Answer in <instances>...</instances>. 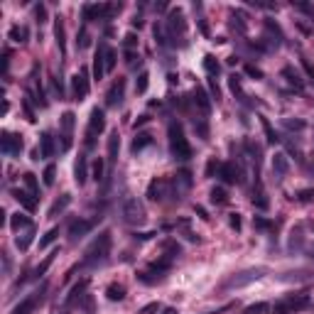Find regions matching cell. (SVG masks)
<instances>
[{"mask_svg": "<svg viewBox=\"0 0 314 314\" xmlns=\"http://www.w3.org/2000/svg\"><path fill=\"white\" fill-rule=\"evenodd\" d=\"M61 130H64V143H61V150H69L71 147V130H74V113L71 111H66L64 115H61Z\"/></svg>", "mask_w": 314, "mask_h": 314, "instance_id": "14", "label": "cell"}, {"mask_svg": "<svg viewBox=\"0 0 314 314\" xmlns=\"http://www.w3.org/2000/svg\"><path fill=\"white\" fill-rule=\"evenodd\" d=\"M15 199H17V201H20V204H22L27 211H32V209L37 206V199H34V194H29V192L17 189V192H15Z\"/></svg>", "mask_w": 314, "mask_h": 314, "instance_id": "24", "label": "cell"}, {"mask_svg": "<svg viewBox=\"0 0 314 314\" xmlns=\"http://www.w3.org/2000/svg\"><path fill=\"white\" fill-rule=\"evenodd\" d=\"M123 91H125V79L113 81V86H111L108 93H106V106H118V103L123 101Z\"/></svg>", "mask_w": 314, "mask_h": 314, "instance_id": "13", "label": "cell"}, {"mask_svg": "<svg viewBox=\"0 0 314 314\" xmlns=\"http://www.w3.org/2000/svg\"><path fill=\"white\" fill-rule=\"evenodd\" d=\"M231 88H233V93H238V98H241V101H246V96H243L241 84H238V79H236V76H231Z\"/></svg>", "mask_w": 314, "mask_h": 314, "instance_id": "48", "label": "cell"}, {"mask_svg": "<svg viewBox=\"0 0 314 314\" xmlns=\"http://www.w3.org/2000/svg\"><path fill=\"white\" fill-rule=\"evenodd\" d=\"M79 47H81V49L88 47V32H86V29H81V34H79Z\"/></svg>", "mask_w": 314, "mask_h": 314, "instance_id": "53", "label": "cell"}, {"mask_svg": "<svg viewBox=\"0 0 314 314\" xmlns=\"http://www.w3.org/2000/svg\"><path fill=\"white\" fill-rule=\"evenodd\" d=\"M167 29H170V37L172 39L184 37L187 22H184V12L182 10H170V15H167Z\"/></svg>", "mask_w": 314, "mask_h": 314, "instance_id": "7", "label": "cell"}, {"mask_svg": "<svg viewBox=\"0 0 314 314\" xmlns=\"http://www.w3.org/2000/svg\"><path fill=\"white\" fill-rule=\"evenodd\" d=\"M54 256H57V253H52V256H47V258H44V263H42V265H39V268L34 270V275H44V273H47V268L52 265V260H54Z\"/></svg>", "mask_w": 314, "mask_h": 314, "instance_id": "46", "label": "cell"}, {"mask_svg": "<svg viewBox=\"0 0 314 314\" xmlns=\"http://www.w3.org/2000/svg\"><path fill=\"white\" fill-rule=\"evenodd\" d=\"M211 201H214V204H226V201H228L226 189H224V187H214V189H211Z\"/></svg>", "mask_w": 314, "mask_h": 314, "instance_id": "39", "label": "cell"}, {"mask_svg": "<svg viewBox=\"0 0 314 314\" xmlns=\"http://www.w3.org/2000/svg\"><path fill=\"white\" fill-rule=\"evenodd\" d=\"M123 219H125L128 224H143V221H145V209H143V204H140L138 199H128V201L123 204Z\"/></svg>", "mask_w": 314, "mask_h": 314, "instance_id": "8", "label": "cell"}, {"mask_svg": "<svg viewBox=\"0 0 314 314\" xmlns=\"http://www.w3.org/2000/svg\"><path fill=\"white\" fill-rule=\"evenodd\" d=\"M300 201H314V192H312V189L300 192Z\"/></svg>", "mask_w": 314, "mask_h": 314, "instance_id": "52", "label": "cell"}, {"mask_svg": "<svg viewBox=\"0 0 314 314\" xmlns=\"http://www.w3.org/2000/svg\"><path fill=\"white\" fill-rule=\"evenodd\" d=\"M54 179H57V167H54V165H47V167H44V174H42L44 187H52Z\"/></svg>", "mask_w": 314, "mask_h": 314, "instance_id": "38", "label": "cell"}, {"mask_svg": "<svg viewBox=\"0 0 314 314\" xmlns=\"http://www.w3.org/2000/svg\"><path fill=\"white\" fill-rule=\"evenodd\" d=\"M54 37H57V44L61 49V54L66 52V34H64V22L57 20V27H54Z\"/></svg>", "mask_w": 314, "mask_h": 314, "instance_id": "31", "label": "cell"}, {"mask_svg": "<svg viewBox=\"0 0 314 314\" xmlns=\"http://www.w3.org/2000/svg\"><path fill=\"white\" fill-rule=\"evenodd\" d=\"M170 150H172V155L179 162H187L192 157V147H189V143H187L184 130H182L179 123H170Z\"/></svg>", "mask_w": 314, "mask_h": 314, "instance_id": "3", "label": "cell"}, {"mask_svg": "<svg viewBox=\"0 0 314 314\" xmlns=\"http://www.w3.org/2000/svg\"><path fill=\"white\" fill-rule=\"evenodd\" d=\"M231 226H233L236 231L241 228V216H238V214H231Z\"/></svg>", "mask_w": 314, "mask_h": 314, "instance_id": "55", "label": "cell"}, {"mask_svg": "<svg viewBox=\"0 0 314 314\" xmlns=\"http://www.w3.org/2000/svg\"><path fill=\"white\" fill-rule=\"evenodd\" d=\"M204 69H206V74H209V76H216V74L221 71V64L216 61V57L206 54V57H204Z\"/></svg>", "mask_w": 314, "mask_h": 314, "instance_id": "32", "label": "cell"}, {"mask_svg": "<svg viewBox=\"0 0 314 314\" xmlns=\"http://www.w3.org/2000/svg\"><path fill=\"white\" fill-rule=\"evenodd\" d=\"M91 221H84V219H79V221H71V226H69V238L71 241H79V238H84L88 231H91Z\"/></svg>", "mask_w": 314, "mask_h": 314, "instance_id": "17", "label": "cell"}, {"mask_svg": "<svg viewBox=\"0 0 314 314\" xmlns=\"http://www.w3.org/2000/svg\"><path fill=\"white\" fill-rule=\"evenodd\" d=\"M302 66H305V71L310 74V79H312V81H314V66H312V64H310V59H302Z\"/></svg>", "mask_w": 314, "mask_h": 314, "instance_id": "54", "label": "cell"}, {"mask_svg": "<svg viewBox=\"0 0 314 314\" xmlns=\"http://www.w3.org/2000/svg\"><path fill=\"white\" fill-rule=\"evenodd\" d=\"M273 172H275V177H287V172H290V160H287V155H283V152H278L275 157H273Z\"/></svg>", "mask_w": 314, "mask_h": 314, "instance_id": "18", "label": "cell"}, {"mask_svg": "<svg viewBox=\"0 0 314 314\" xmlns=\"http://www.w3.org/2000/svg\"><path fill=\"white\" fill-rule=\"evenodd\" d=\"M93 179H96V182L103 179V160H101V157L93 162Z\"/></svg>", "mask_w": 314, "mask_h": 314, "instance_id": "45", "label": "cell"}, {"mask_svg": "<svg viewBox=\"0 0 314 314\" xmlns=\"http://www.w3.org/2000/svg\"><path fill=\"white\" fill-rule=\"evenodd\" d=\"M74 179H76V184H79V187H84V184H86V179H88V172H86V157H79V160H76Z\"/></svg>", "mask_w": 314, "mask_h": 314, "instance_id": "20", "label": "cell"}, {"mask_svg": "<svg viewBox=\"0 0 314 314\" xmlns=\"http://www.w3.org/2000/svg\"><path fill=\"white\" fill-rule=\"evenodd\" d=\"M273 312V307L268 305V302H256V305H248L243 314H270Z\"/></svg>", "mask_w": 314, "mask_h": 314, "instance_id": "33", "label": "cell"}, {"mask_svg": "<svg viewBox=\"0 0 314 314\" xmlns=\"http://www.w3.org/2000/svg\"><path fill=\"white\" fill-rule=\"evenodd\" d=\"M71 204V197L69 194H61V199H57L54 204H52V209H49V216H57V214H61L66 206Z\"/></svg>", "mask_w": 314, "mask_h": 314, "instance_id": "28", "label": "cell"}, {"mask_svg": "<svg viewBox=\"0 0 314 314\" xmlns=\"http://www.w3.org/2000/svg\"><path fill=\"white\" fill-rule=\"evenodd\" d=\"M260 125H263V130H265V138H268V143H270V145H275L280 138L275 135V130H273V125L268 123V118H260Z\"/></svg>", "mask_w": 314, "mask_h": 314, "instance_id": "37", "label": "cell"}, {"mask_svg": "<svg viewBox=\"0 0 314 314\" xmlns=\"http://www.w3.org/2000/svg\"><path fill=\"white\" fill-rule=\"evenodd\" d=\"M106 295H108V300H111V302H120V300L125 297V287H123V285H115V283H113V285H108Z\"/></svg>", "mask_w": 314, "mask_h": 314, "instance_id": "30", "label": "cell"}, {"mask_svg": "<svg viewBox=\"0 0 314 314\" xmlns=\"http://www.w3.org/2000/svg\"><path fill=\"white\" fill-rule=\"evenodd\" d=\"M147 84H150V74H147V71H143V74L138 76L135 91H138V93H145V91H147Z\"/></svg>", "mask_w": 314, "mask_h": 314, "instance_id": "41", "label": "cell"}, {"mask_svg": "<svg viewBox=\"0 0 314 314\" xmlns=\"http://www.w3.org/2000/svg\"><path fill=\"white\" fill-rule=\"evenodd\" d=\"M25 187L29 189V194H34V197H37V192H39V184H37L34 174H25Z\"/></svg>", "mask_w": 314, "mask_h": 314, "instance_id": "44", "label": "cell"}, {"mask_svg": "<svg viewBox=\"0 0 314 314\" xmlns=\"http://www.w3.org/2000/svg\"><path fill=\"white\" fill-rule=\"evenodd\" d=\"M285 128H287V130H302V128H305V120H290V118H287V120H285Z\"/></svg>", "mask_w": 314, "mask_h": 314, "instance_id": "47", "label": "cell"}, {"mask_svg": "<svg viewBox=\"0 0 314 314\" xmlns=\"http://www.w3.org/2000/svg\"><path fill=\"white\" fill-rule=\"evenodd\" d=\"M150 143H152V135H150V133H140V135L133 140V152H140V150L147 147Z\"/></svg>", "mask_w": 314, "mask_h": 314, "instance_id": "34", "label": "cell"}, {"mask_svg": "<svg viewBox=\"0 0 314 314\" xmlns=\"http://www.w3.org/2000/svg\"><path fill=\"white\" fill-rule=\"evenodd\" d=\"M256 226H260V228H268V226H270V224H268V221H265V219H256Z\"/></svg>", "mask_w": 314, "mask_h": 314, "instance_id": "57", "label": "cell"}, {"mask_svg": "<svg viewBox=\"0 0 314 314\" xmlns=\"http://www.w3.org/2000/svg\"><path fill=\"white\" fill-rule=\"evenodd\" d=\"M290 251H297V253H305L314 258V226L302 221L292 228L290 233Z\"/></svg>", "mask_w": 314, "mask_h": 314, "instance_id": "1", "label": "cell"}, {"mask_svg": "<svg viewBox=\"0 0 314 314\" xmlns=\"http://www.w3.org/2000/svg\"><path fill=\"white\" fill-rule=\"evenodd\" d=\"M34 15H37L39 22H44V20H47V7H44V5H37V7H34Z\"/></svg>", "mask_w": 314, "mask_h": 314, "instance_id": "49", "label": "cell"}, {"mask_svg": "<svg viewBox=\"0 0 314 314\" xmlns=\"http://www.w3.org/2000/svg\"><path fill=\"white\" fill-rule=\"evenodd\" d=\"M118 150H120V138H118V133H111V138H108V162L111 165L115 162Z\"/></svg>", "mask_w": 314, "mask_h": 314, "instance_id": "26", "label": "cell"}, {"mask_svg": "<svg viewBox=\"0 0 314 314\" xmlns=\"http://www.w3.org/2000/svg\"><path fill=\"white\" fill-rule=\"evenodd\" d=\"M170 197V182L167 179H152L150 187H147V199L150 201H165Z\"/></svg>", "mask_w": 314, "mask_h": 314, "instance_id": "9", "label": "cell"}, {"mask_svg": "<svg viewBox=\"0 0 314 314\" xmlns=\"http://www.w3.org/2000/svg\"><path fill=\"white\" fill-rule=\"evenodd\" d=\"M265 273H268V268H248V270H243V273H236V275H231V278L224 283V290H241V287H246V285L260 280Z\"/></svg>", "mask_w": 314, "mask_h": 314, "instance_id": "4", "label": "cell"}, {"mask_svg": "<svg viewBox=\"0 0 314 314\" xmlns=\"http://www.w3.org/2000/svg\"><path fill=\"white\" fill-rule=\"evenodd\" d=\"M86 96H88V79H86V71H79L71 79V98L74 101H84Z\"/></svg>", "mask_w": 314, "mask_h": 314, "instance_id": "11", "label": "cell"}, {"mask_svg": "<svg viewBox=\"0 0 314 314\" xmlns=\"http://www.w3.org/2000/svg\"><path fill=\"white\" fill-rule=\"evenodd\" d=\"M219 177H221L226 184H236V182H241V170H238L233 162H226V165H221Z\"/></svg>", "mask_w": 314, "mask_h": 314, "instance_id": "16", "label": "cell"}, {"mask_svg": "<svg viewBox=\"0 0 314 314\" xmlns=\"http://www.w3.org/2000/svg\"><path fill=\"white\" fill-rule=\"evenodd\" d=\"M162 314H177V310H172V307H167V310H165V312Z\"/></svg>", "mask_w": 314, "mask_h": 314, "instance_id": "58", "label": "cell"}, {"mask_svg": "<svg viewBox=\"0 0 314 314\" xmlns=\"http://www.w3.org/2000/svg\"><path fill=\"white\" fill-rule=\"evenodd\" d=\"M106 74H111L113 69H115V61H118V54H115V49H111V47H106Z\"/></svg>", "mask_w": 314, "mask_h": 314, "instance_id": "36", "label": "cell"}, {"mask_svg": "<svg viewBox=\"0 0 314 314\" xmlns=\"http://www.w3.org/2000/svg\"><path fill=\"white\" fill-rule=\"evenodd\" d=\"M155 312H160V305L157 302H152V305H147V307L140 310V314H155Z\"/></svg>", "mask_w": 314, "mask_h": 314, "instance_id": "51", "label": "cell"}, {"mask_svg": "<svg viewBox=\"0 0 314 314\" xmlns=\"http://www.w3.org/2000/svg\"><path fill=\"white\" fill-rule=\"evenodd\" d=\"M32 238H34V226H32V228H27L25 233H20V236L15 238V246H17L20 251H27V248H29V243H32Z\"/></svg>", "mask_w": 314, "mask_h": 314, "instance_id": "27", "label": "cell"}, {"mask_svg": "<svg viewBox=\"0 0 314 314\" xmlns=\"http://www.w3.org/2000/svg\"><path fill=\"white\" fill-rule=\"evenodd\" d=\"M310 307V295L297 292V295H285L280 302H275V314H295Z\"/></svg>", "mask_w": 314, "mask_h": 314, "instance_id": "5", "label": "cell"}, {"mask_svg": "<svg viewBox=\"0 0 314 314\" xmlns=\"http://www.w3.org/2000/svg\"><path fill=\"white\" fill-rule=\"evenodd\" d=\"M120 5H84V17L86 20H98V17H108L113 12H118Z\"/></svg>", "mask_w": 314, "mask_h": 314, "instance_id": "10", "label": "cell"}, {"mask_svg": "<svg viewBox=\"0 0 314 314\" xmlns=\"http://www.w3.org/2000/svg\"><path fill=\"white\" fill-rule=\"evenodd\" d=\"M57 236H59V228H49L42 238H39V248H47V246H52L54 241H57Z\"/></svg>", "mask_w": 314, "mask_h": 314, "instance_id": "40", "label": "cell"}, {"mask_svg": "<svg viewBox=\"0 0 314 314\" xmlns=\"http://www.w3.org/2000/svg\"><path fill=\"white\" fill-rule=\"evenodd\" d=\"M86 285H88L86 280H81L79 285H74V287H71V292H69V297H66V305H74L76 300H81V297H84V290H86Z\"/></svg>", "mask_w": 314, "mask_h": 314, "instance_id": "29", "label": "cell"}, {"mask_svg": "<svg viewBox=\"0 0 314 314\" xmlns=\"http://www.w3.org/2000/svg\"><path fill=\"white\" fill-rule=\"evenodd\" d=\"M10 39H12V42H27V27L12 25V27H10Z\"/></svg>", "mask_w": 314, "mask_h": 314, "instance_id": "35", "label": "cell"}, {"mask_svg": "<svg viewBox=\"0 0 314 314\" xmlns=\"http://www.w3.org/2000/svg\"><path fill=\"white\" fill-rule=\"evenodd\" d=\"M49 84H52V91H54V96H57V98H64V88H61V81H59L54 74L49 76Z\"/></svg>", "mask_w": 314, "mask_h": 314, "instance_id": "42", "label": "cell"}, {"mask_svg": "<svg viewBox=\"0 0 314 314\" xmlns=\"http://www.w3.org/2000/svg\"><path fill=\"white\" fill-rule=\"evenodd\" d=\"M39 297H42V295H39V292H34L32 297L22 300V302H20V305L15 307V312H12V314H29L32 310H34V305H37V300H39Z\"/></svg>", "mask_w": 314, "mask_h": 314, "instance_id": "22", "label": "cell"}, {"mask_svg": "<svg viewBox=\"0 0 314 314\" xmlns=\"http://www.w3.org/2000/svg\"><path fill=\"white\" fill-rule=\"evenodd\" d=\"M194 103H197V108L201 111V115H209V111H211V98H209V93H206L204 88H197V91H194Z\"/></svg>", "mask_w": 314, "mask_h": 314, "instance_id": "19", "label": "cell"}, {"mask_svg": "<svg viewBox=\"0 0 314 314\" xmlns=\"http://www.w3.org/2000/svg\"><path fill=\"white\" fill-rule=\"evenodd\" d=\"M283 76H285V79H287V81H290L295 88H300V91H302L305 81H302V76H300V71H297V69H292V66H285V69H283Z\"/></svg>", "mask_w": 314, "mask_h": 314, "instance_id": "23", "label": "cell"}, {"mask_svg": "<svg viewBox=\"0 0 314 314\" xmlns=\"http://www.w3.org/2000/svg\"><path fill=\"white\" fill-rule=\"evenodd\" d=\"M106 130V115L101 108H93L91 115H88V128H86V147H93L96 145V138Z\"/></svg>", "mask_w": 314, "mask_h": 314, "instance_id": "6", "label": "cell"}, {"mask_svg": "<svg viewBox=\"0 0 314 314\" xmlns=\"http://www.w3.org/2000/svg\"><path fill=\"white\" fill-rule=\"evenodd\" d=\"M10 226H12V231H20V228H32V221H29V216H25V214H12L10 216Z\"/></svg>", "mask_w": 314, "mask_h": 314, "instance_id": "25", "label": "cell"}, {"mask_svg": "<svg viewBox=\"0 0 314 314\" xmlns=\"http://www.w3.org/2000/svg\"><path fill=\"white\" fill-rule=\"evenodd\" d=\"M219 172H221V162H219L216 157H211L209 165H206V177H214V174H219Z\"/></svg>", "mask_w": 314, "mask_h": 314, "instance_id": "43", "label": "cell"}, {"mask_svg": "<svg viewBox=\"0 0 314 314\" xmlns=\"http://www.w3.org/2000/svg\"><path fill=\"white\" fill-rule=\"evenodd\" d=\"M25 147L22 143V135H15V133H2V152L5 155H20Z\"/></svg>", "mask_w": 314, "mask_h": 314, "instance_id": "12", "label": "cell"}, {"mask_svg": "<svg viewBox=\"0 0 314 314\" xmlns=\"http://www.w3.org/2000/svg\"><path fill=\"white\" fill-rule=\"evenodd\" d=\"M106 44H101L98 47V52H96V57H93V79L96 81H101L103 76H106Z\"/></svg>", "mask_w": 314, "mask_h": 314, "instance_id": "15", "label": "cell"}, {"mask_svg": "<svg viewBox=\"0 0 314 314\" xmlns=\"http://www.w3.org/2000/svg\"><path fill=\"white\" fill-rule=\"evenodd\" d=\"M123 44H125L128 49H133V47L138 44V39H135V34H133V32H128V34H125V42H123Z\"/></svg>", "mask_w": 314, "mask_h": 314, "instance_id": "50", "label": "cell"}, {"mask_svg": "<svg viewBox=\"0 0 314 314\" xmlns=\"http://www.w3.org/2000/svg\"><path fill=\"white\" fill-rule=\"evenodd\" d=\"M111 243H113V238H111L108 231L98 233V238H93V243L86 248L84 265H98V263H103L108 258V253H111Z\"/></svg>", "mask_w": 314, "mask_h": 314, "instance_id": "2", "label": "cell"}, {"mask_svg": "<svg viewBox=\"0 0 314 314\" xmlns=\"http://www.w3.org/2000/svg\"><path fill=\"white\" fill-rule=\"evenodd\" d=\"M246 71H248L251 76H256V79H260V76H263V74H260V71H258L256 66H246Z\"/></svg>", "mask_w": 314, "mask_h": 314, "instance_id": "56", "label": "cell"}, {"mask_svg": "<svg viewBox=\"0 0 314 314\" xmlns=\"http://www.w3.org/2000/svg\"><path fill=\"white\" fill-rule=\"evenodd\" d=\"M52 155H54V138L44 133L39 140V157H52Z\"/></svg>", "mask_w": 314, "mask_h": 314, "instance_id": "21", "label": "cell"}]
</instances>
